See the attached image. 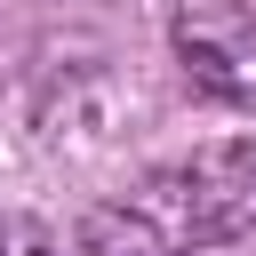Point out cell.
<instances>
[{"mask_svg":"<svg viewBox=\"0 0 256 256\" xmlns=\"http://www.w3.org/2000/svg\"><path fill=\"white\" fill-rule=\"evenodd\" d=\"M168 40H176V64L200 96L256 104V0H184Z\"/></svg>","mask_w":256,"mask_h":256,"instance_id":"2","label":"cell"},{"mask_svg":"<svg viewBox=\"0 0 256 256\" xmlns=\"http://www.w3.org/2000/svg\"><path fill=\"white\" fill-rule=\"evenodd\" d=\"M128 208L168 240V256H192V248H232L256 232V136H224V144H200L168 168H152Z\"/></svg>","mask_w":256,"mask_h":256,"instance_id":"1","label":"cell"},{"mask_svg":"<svg viewBox=\"0 0 256 256\" xmlns=\"http://www.w3.org/2000/svg\"><path fill=\"white\" fill-rule=\"evenodd\" d=\"M72 256H168V240H160L128 200H104V208H88V216H80Z\"/></svg>","mask_w":256,"mask_h":256,"instance_id":"3","label":"cell"},{"mask_svg":"<svg viewBox=\"0 0 256 256\" xmlns=\"http://www.w3.org/2000/svg\"><path fill=\"white\" fill-rule=\"evenodd\" d=\"M0 256H64V248H56L48 224H32V216H0Z\"/></svg>","mask_w":256,"mask_h":256,"instance_id":"4","label":"cell"}]
</instances>
